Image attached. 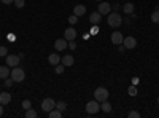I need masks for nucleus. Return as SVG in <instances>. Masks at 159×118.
<instances>
[{
	"label": "nucleus",
	"mask_w": 159,
	"mask_h": 118,
	"mask_svg": "<svg viewBox=\"0 0 159 118\" xmlns=\"http://www.w3.org/2000/svg\"><path fill=\"white\" fill-rule=\"evenodd\" d=\"M123 45L126 50H134L137 46V40H135V37H126L124 40H123Z\"/></svg>",
	"instance_id": "obj_8"
},
{
	"label": "nucleus",
	"mask_w": 159,
	"mask_h": 118,
	"mask_svg": "<svg viewBox=\"0 0 159 118\" xmlns=\"http://www.w3.org/2000/svg\"><path fill=\"white\" fill-rule=\"evenodd\" d=\"M7 54H8V48L7 46H0V58H7Z\"/></svg>",
	"instance_id": "obj_28"
},
{
	"label": "nucleus",
	"mask_w": 159,
	"mask_h": 118,
	"mask_svg": "<svg viewBox=\"0 0 159 118\" xmlns=\"http://www.w3.org/2000/svg\"><path fill=\"white\" fill-rule=\"evenodd\" d=\"M56 109H59V110L64 113L65 110H67V104H65L64 101H59V102H56Z\"/></svg>",
	"instance_id": "obj_21"
},
{
	"label": "nucleus",
	"mask_w": 159,
	"mask_h": 118,
	"mask_svg": "<svg viewBox=\"0 0 159 118\" xmlns=\"http://www.w3.org/2000/svg\"><path fill=\"white\" fill-rule=\"evenodd\" d=\"M10 73H11V70L8 69V65H0V78H8L10 77Z\"/></svg>",
	"instance_id": "obj_16"
},
{
	"label": "nucleus",
	"mask_w": 159,
	"mask_h": 118,
	"mask_svg": "<svg viewBox=\"0 0 159 118\" xmlns=\"http://www.w3.org/2000/svg\"><path fill=\"white\" fill-rule=\"evenodd\" d=\"M97 11L100 13L102 16L108 15V13H111V3H108V2H100V3H99V8H97Z\"/></svg>",
	"instance_id": "obj_6"
},
{
	"label": "nucleus",
	"mask_w": 159,
	"mask_h": 118,
	"mask_svg": "<svg viewBox=\"0 0 159 118\" xmlns=\"http://www.w3.org/2000/svg\"><path fill=\"white\" fill-rule=\"evenodd\" d=\"M76 21H78V16H75V15H72L70 18H69V22L73 26V24H76Z\"/></svg>",
	"instance_id": "obj_32"
},
{
	"label": "nucleus",
	"mask_w": 159,
	"mask_h": 118,
	"mask_svg": "<svg viewBox=\"0 0 159 118\" xmlns=\"http://www.w3.org/2000/svg\"><path fill=\"white\" fill-rule=\"evenodd\" d=\"M64 69H65V65H64V64H61V62H59L57 65H54V70H56V73H57V75L64 73Z\"/></svg>",
	"instance_id": "obj_25"
},
{
	"label": "nucleus",
	"mask_w": 159,
	"mask_h": 118,
	"mask_svg": "<svg viewBox=\"0 0 159 118\" xmlns=\"http://www.w3.org/2000/svg\"><path fill=\"white\" fill-rule=\"evenodd\" d=\"M84 13H86V7L84 5H75V8H73V15L75 16H83L84 15Z\"/></svg>",
	"instance_id": "obj_14"
},
{
	"label": "nucleus",
	"mask_w": 159,
	"mask_h": 118,
	"mask_svg": "<svg viewBox=\"0 0 159 118\" xmlns=\"http://www.w3.org/2000/svg\"><path fill=\"white\" fill-rule=\"evenodd\" d=\"M107 22H108V26H110V27H113V29H118L119 26L123 24V18L119 16V13H116V11H111V13H108V15H107Z\"/></svg>",
	"instance_id": "obj_1"
},
{
	"label": "nucleus",
	"mask_w": 159,
	"mask_h": 118,
	"mask_svg": "<svg viewBox=\"0 0 159 118\" xmlns=\"http://www.w3.org/2000/svg\"><path fill=\"white\" fill-rule=\"evenodd\" d=\"M10 102H11V94L10 93L0 94V104H2V106H7V104H10Z\"/></svg>",
	"instance_id": "obj_17"
},
{
	"label": "nucleus",
	"mask_w": 159,
	"mask_h": 118,
	"mask_svg": "<svg viewBox=\"0 0 159 118\" xmlns=\"http://www.w3.org/2000/svg\"><path fill=\"white\" fill-rule=\"evenodd\" d=\"M127 94L132 96V97H135V96H137V88H135V85H130V86L127 88Z\"/></svg>",
	"instance_id": "obj_22"
},
{
	"label": "nucleus",
	"mask_w": 159,
	"mask_h": 118,
	"mask_svg": "<svg viewBox=\"0 0 159 118\" xmlns=\"http://www.w3.org/2000/svg\"><path fill=\"white\" fill-rule=\"evenodd\" d=\"M108 89L103 88V86H99L96 91H94V99L99 101V102H103V101H108Z\"/></svg>",
	"instance_id": "obj_3"
},
{
	"label": "nucleus",
	"mask_w": 159,
	"mask_h": 118,
	"mask_svg": "<svg viewBox=\"0 0 159 118\" xmlns=\"http://www.w3.org/2000/svg\"><path fill=\"white\" fill-rule=\"evenodd\" d=\"M100 110V102L99 101H89L88 104H86V112L89 113V115H96L97 112Z\"/></svg>",
	"instance_id": "obj_4"
},
{
	"label": "nucleus",
	"mask_w": 159,
	"mask_h": 118,
	"mask_svg": "<svg viewBox=\"0 0 159 118\" xmlns=\"http://www.w3.org/2000/svg\"><path fill=\"white\" fill-rule=\"evenodd\" d=\"M156 10H159V7H157V8H156Z\"/></svg>",
	"instance_id": "obj_40"
},
{
	"label": "nucleus",
	"mask_w": 159,
	"mask_h": 118,
	"mask_svg": "<svg viewBox=\"0 0 159 118\" xmlns=\"http://www.w3.org/2000/svg\"><path fill=\"white\" fill-rule=\"evenodd\" d=\"M2 115H3V106L0 104V116H2Z\"/></svg>",
	"instance_id": "obj_37"
},
{
	"label": "nucleus",
	"mask_w": 159,
	"mask_h": 118,
	"mask_svg": "<svg viewBox=\"0 0 159 118\" xmlns=\"http://www.w3.org/2000/svg\"><path fill=\"white\" fill-rule=\"evenodd\" d=\"M48 116H49V118H61V116H62V112H61L59 109L54 107V109H52V110L48 113Z\"/></svg>",
	"instance_id": "obj_20"
},
{
	"label": "nucleus",
	"mask_w": 159,
	"mask_h": 118,
	"mask_svg": "<svg viewBox=\"0 0 159 118\" xmlns=\"http://www.w3.org/2000/svg\"><path fill=\"white\" fill-rule=\"evenodd\" d=\"M48 62H49L51 65H57V64L61 62V56L56 54V53H51V54L48 56Z\"/></svg>",
	"instance_id": "obj_15"
},
{
	"label": "nucleus",
	"mask_w": 159,
	"mask_h": 118,
	"mask_svg": "<svg viewBox=\"0 0 159 118\" xmlns=\"http://www.w3.org/2000/svg\"><path fill=\"white\" fill-rule=\"evenodd\" d=\"M19 61H21L19 54H18V56H16V54H11V56L7 54V65H8V67H18Z\"/></svg>",
	"instance_id": "obj_7"
},
{
	"label": "nucleus",
	"mask_w": 159,
	"mask_h": 118,
	"mask_svg": "<svg viewBox=\"0 0 159 118\" xmlns=\"http://www.w3.org/2000/svg\"><path fill=\"white\" fill-rule=\"evenodd\" d=\"M37 115H38V113H37V112H35V110H34L32 107L25 110V118H35Z\"/></svg>",
	"instance_id": "obj_23"
},
{
	"label": "nucleus",
	"mask_w": 159,
	"mask_h": 118,
	"mask_svg": "<svg viewBox=\"0 0 159 118\" xmlns=\"http://www.w3.org/2000/svg\"><path fill=\"white\" fill-rule=\"evenodd\" d=\"M127 116H129V118H139V116H140V113H139V112H135V110H130V112L127 113Z\"/></svg>",
	"instance_id": "obj_30"
},
{
	"label": "nucleus",
	"mask_w": 159,
	"mask_h": 118,
	"mask_svg": "<svg viewBox=\"0 0 159 118\" xmlns=\"http://www.w3.org/2000/svg\"><path fill=\"white\" fill-rule=\"evenodd\" d=\"M0 37H2V35H0Z\"/></svg>",
	"instance_id": "obj_41"
},
{
	"label": "nucleus",
	"mask_w": 159,
	"mask_h": 118,
	"mask_svg": "<svg viewBox=\"0 0 159 118\" xmlns=\"http://www.w3.org/2000/svg\"><path fill=\"white\" fill-rule=\"evenodd\" d=\"M61 64H64L65 67H70V65L75 64V59H73V56H70V54L62 56V58H61Z\"/></svg>",
	"instance_id": "obj_12"
},
{
	"label": "nucleus",
	"mask_w": 159,
	"mask_h": 118,
	"mask_svg": "<svg viewBox=\"0 0 159 118\" xmlns=\"http://www.w3.org/2000/svg\"><path fill=\"white\" fill-rule=\"evenodd\" d=\"M119 10H121V5H119V3H111V11H119Z\"/></svg>",
	"instance_id": "obj_31"
},
{
	"label": "nucleus",
	"mask_w": 159,
	"mask_h": 118,
	"mask_svg": "<svg viewBox=\"0 0 159 118\" xmlns=\"http://www.w3.org/2000/svg\"><path fill=\"white\" fill-rule=\"evenodd\" d=\"M151 21H153L154 24H159V10H154V11L151 13Z\"/></svg>",
	"instance_id": "obj_24"
},
{
	"label": "nucleus",
	"mask_w": 159,
	"mask_h": 118,
	"mask_svg": "<svg viewBox=\"0 0 159 118\" xmlns=\"http://www.w3.org/2000/svg\"><path fill=\"white\" fill-rule=\"evenodd\" d=\"M97 2H102V0H97Z\"/></svg>",
	"instance_id": "obj_39"
},
{
	"label": "nucleus",
	"mask_w": 159,
	"mask_h": 118,
	"mask_svg": "<svg viewBox=\"0 0 159 118\" xmlns=\"http://www.w3.org/2000/svg\"><path fill=\"white\" fill-rule=\"evenodd\" d=\"M102 21V15L99 11H94V13H91V16H89V22L91 24H99Z\"/></svg>",
	"instance_id": "obj_13"
},
{
	"label": "nucleus",
	"mask_w": 159,
	"mask_h": 118,
	"mask_svg": "<svg viewBox=\"0 0 159 118\" xmlns=\"http://www.w3.org/2000/svg\"><path fill=\"white\" fill-rule=\"evenodd\" d=\"M89 34H91V35H96V34H99V26H97V24H92V27H91Z\"/></svg>",
	"instance_id": "obj_27"
},
{
	"label": "nucleus",
	"mask_w": 159,
	"mask_h": 118,
	"mask_svg": "<svg viewBox=\"0 0 159 118\" xmlns=\"http://www.w3.org/2000/svg\"><path fill=\"white\" fill-rule=\"evenodd\" d=\"M30 107H32V102H30L29 99H24V101H22V109L27 110V109H30Z\"/></svg>",
	"instance_id": "obj_26"
},
{
	"label": "nucleus",
	"mask_w": 159,
	"mask_h": 118,
	"mask_svg": "<svg viewBox=\"0 0 159 118\" xmlns=\"http://www.w3.org/2000/svg\"><path fill=\"white\" fill-rule=\"evenodd\" d=\"M64 38H65L67 42H72V40H75V38H76V31H75L73 27H69L67 31L64 32Z\"/></svg>",
	"instance_id": "obj_11"
},
{
	"label": "nucleus",
	"mask_w": 159,
	"mask_h": 118,
	"mask_svg": "<svg viewBox=\"0 0 159 118\" xmlns=\"http://www.w3.org/2000/svg\"><path fill=\"white\" fill-rule=\"evenodd\" d=\"M67 46H69V43H67V40H65V38H57V40L54 42V48H56L57 51L67 50Z\"/></svg>",
	"instance_id": "obj_10"
},
{
	"label": "nucleus",
	"mask_w": 159,
	"mask_h": 118,
	"mask_svg": "<svg viewBox=\"0 0 159 118\" xmlns=\"http://www.w3.org/2000/svg\"><path fill=\"white\" fill-rule=\"evenodd\" d=\"M0 2H2L3 5H11L13 2H15V0H0Z\"/></svg>",
	"instance_id": "obj_34"
},
{
	"label": "nucleus",
	"mask_w": 159,
	"mask_h": 118,
	"mask_svg": "<svg viewBox=\"0 0 159 118\" xmlns=\"http://www.w3.org/2000/svg\"><path fill=\"white\" fill-rule=\"evenodd\" d=\"M10 77H11V80H13V82L21 83V82H24V78H25V72H24L22 69H19V67H13Z\"/></svg>",
	"instance_id": "obj_2"
},
{
	"label": "nucleus",
	"mask_w": 159,
	"mask_h": 118,
	"mask_svg": "<svg viewBox=\"0 0 159 118\" xmlns=\"http://www.w3.org/2000/svg\"><path fill=\"white\" fill-rule=\"evenodd\" d=\"M56 107V102H54V99H51V97H46V99H43V102H42V110L45 112V113H49L52 109Z\"/></svg>",
	"instance_id": "obj_5"
},
{
	"label": "nucleus",
	"mask_w": 159,
	"mask_h": 118,
	"mask_svg": "<svg viewBox=\"0 0 159 118\" xmlns=\"http://www.w3.org/2000/svg\"><path fill=\"white\" fill-rule=\"evenodd\" d=\"M132 85H135V86L139 85V78H137V77H134V78H132Z\"/></svg>",
	"instance_id": "obj_36"
},
{
	"label": "nucleus",
	"mask_w": 159,
	"mask_h": 118,
	"mask_svg": "<svg viewBox=\"0 0 159 118\" xmlns=\"http://www.w3.org/2000/svg\"><path fill=\"white\" fill-rule=\"evenodd\" d=\"M13 3H15V7H16V8H22V7L25 5V2H24V0H15Z\"/></svg>",
	"instance_id": "obj_29"
},
{
	"label": "nucleus",
	"mask_w": 159,
	"mask_h": 118,
	"mask_svg": "<svg viewBox=\"0 0 159 118\" xmlns=\"http://www.w3.org/2000/svg\"><path fill=\"white\" fill-rule=\"evenodd\" d=\"M5 86H7V88H11V86H13V80H11V77H10V78H5Z\"/></svg>",
	"instance_id": "obj_33"
},
{
	"label": "nucleus",
	"mask_w": 159,
	"mask_h": 118,
	"mask_svg": "<svg viewBox=\"0 0 159 118\" xmlns=\"http://www.w3.org/2000/svg\"><path fill=\"white\" fill-rule=\"evenodd\" d=\"M123 40H124V37H123V34L119 32V31H115L111 34V43H115L116 46L118 45H123Z\"/></svg>",
	"instance_id": "obj_9"
},
{
	"label": "nucleus",
	"mask_w": 159,
	"mask_h": 118,
	"mask_svg": "<svg viewBox=\"0 0 159 118\" xmlns=\"http://www.w3.org/2000/svg\"><path fill=\"white\" fill-rule=\"evenodd\" d=\"M157 104H159V97H157Z\"/></svg>",
	"instance_id": "obj_38"
},
{
	"label": "nucleus",
	"mask_w": 159,
	"mask_h": 118,
	"mask_svg": "<svg viewBox=\"0 0 159 118\" xmlns=\"http://www.w3.org/2000/svg\"><path fill=\"white\" fill-rule=\"evenodd\" d=\"M100 110H102V112H105V113H110V112H111V104H110L108 101L100 102Z\"/></svg>",
	"instance_id": "obj_18"
},
{
	"label": "nucleus",
	"mask_w": 159,
	"mask_h": 118,
	"mask_svg": "<svg viewBox=\"0 0 159 118\" xmlns=\"http://www.w3.org/2000/svg\"><path fill=\"white\" fill-rule=\"evenodd\" d=\"M123 11L126 13V15H132V13H134V3H130V2L124 3L123 5Z\"/></svg>",
	"instance_id": "obj_19"
},
{
	"label": "nucleus",
	"mask_w": 159,
	"mask_h": 118,
	"mask_svg": "<svg viewBox=\"0 0 159 118\" xmlns=\"http://www.w3.org/2000/svg\"><path fill=\"white\" fill-rule=\"evenodd\" d=\"M69 48H70V50H75V48H76V43H75V40H72V42L69 43Z\"/></svg>",
	"instance_id": "obj_35"
}]
</instances>
